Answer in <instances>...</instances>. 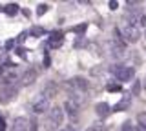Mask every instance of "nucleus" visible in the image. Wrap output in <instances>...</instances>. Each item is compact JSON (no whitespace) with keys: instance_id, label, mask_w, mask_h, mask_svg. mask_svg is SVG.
Returning a JSON list of instances; mask_svg holds the SVG:
<instances>
[{"instance_id":"obj_1","label":"nucleus","mask_w":146,"mask_h":131,"mask_svg":"<svg viewBox=\"0 0 146 131\" xmlns=\"http://www.w3.org/2000/svg\"><path fill=\"white\" fill-rule=\"evenodd\" d=\"M113 75H115L117 80H121V82H130L135 76V69L130 67V66H115L113 67Z\"/></svg>"},{"instance_id":"obj_2","label":"nucleus","mask_w":146,"mask_h":131,"mask_svg":"<svg viewBox=\"0 0 146 131\" xmlns=\"http://www.w3.org/2000/svg\"><path fill=\"white\" fill-rule=\"evenodd\" d=\"M122 38H124V42H139L141 38V31L137 26H130V24H124V28H122Z\"/></svg>"},{"instance_id":"obj_3","label":"nucleus","mask_w":146,"mask_h":131,"mask_svg":"<svg viewBox=\"0 0 146 131\" xmlns=\"http://www.w3.org/2000/svg\"><path fill=\"white\" fill-rule=\"evenodd\" d=\"M64 118H66V113H64L62 106H55L49 109V126H60Z\"/></svg>"},{"instance_id":"obj_4","label":"nucleus","mask_w":146,"mask_h":131,"mask_svg":"<svg viewBox=\"0 0 146 131\" xmlns=\"http://www.w3.org/2000/svg\"><path fill=\"white\" fill-rule=\"evenodd\" d=\"M49 109V100L44 97V95H40V97H36L33 102H31V111L35 113V115H40V113L48 111Z\"/></svg>"},{"instance_id":"obj_5","label":"nucleus","mask_w":146,"mask_h":131,"mask_svg":"<svg viewBox=\"0 0 146 131\" xmlns=\"http://www.w3.org/2000/svg\"><path fill=\"white\" fill-rule=\"evenodd\" d=\"M18 88L17 86H9V88H0V104H7L17 97Z\"/></svg>"},{"instance_id":"obj_6","label":"nucleus","mask_w":146,"mask_h":131,"mask_svg":"<svg viewBox=\"0 0 146 131\" xmlns=\"http://www.w3.org/2000/svg\"><path fill=\"white\" fill-rule=\"evenodd\" d=\"M64 42V33L62 31H53V33H49V37H48V47H58L60 44Z\"/></svg>"},{"instance_id":"obj_7","label":"nucleus","mask_w":146,"mask_h":131,"mask_svg":"<svg viewBox=\"0 0 146 131\" xmlns=\"http://www.w3.org/2000/svg\"><path fill=\"white\" fill-rule=\"evenodd\" d=\"M18 80L17 71H9V73H4L0 76V88H9V86H15V82Z\"/></svg>"},{"instance_id":"obj_8","label":"nucleus","mask_w":146,"mask_h":131,"mask_svg":"<svg viewBox=\"0 0 146 131\" xmlns=\"http://www.w3.org/2000/svg\"><path fill=\"white\" fill-rule=\"evenodd\" d=\"M70 86L75 88V89H79V91H86V89L90 88V82H88V78H84V76H73L70 80Z\"/></svg>"},{"instance_id":"obj_9","label":"nucleus","mask_w":146,"mask_h":131,"mask_svg":"<svg viewBox=\"0 0 146 131\" xmlns=\"http://www.w3.org/2000/svg\"><path fill=\"white\" fill-rule=\"evenodd\" d=\"M29 129V120L24 117H17L11 124V131H27Z\"/></svg>"},{"instance_id":"obj_10","label":"nucleus","mask_w":146,"mask_h":131,"mask_svg":"<svg viewBox=\"0 0 146 131\" xmlns=\"http://www.w3.org/2000/svg\"><path fill=\"white\" fill-rule=\"evenodd\" d=\"M95 113H97L100 118H106L110 113H111V106L108 102H99V104H95Z\"/></svg>"},{"instance_id":"obj_11","label":"nucleus","mask_w":146,"mask_h":131,"mask_svg":"<svg viewBox=\"0 0 146 131\" xmlns=\"http://www.w3.org/2000/svg\"><path fill=\"white\" fill-rule=\"evenodd\" d=\"M130 104H131V93L130 95H124V97L119 100L115 106H113V109L111 111H126L128 107H130Z\"/></svg>"},{"instance_id":"obj_12","label":"nucleus","mask_w":146,"mask_h":131,"mask_svg":"<svg viewBox=\"0 0 146 131\" xmlns=\"http://www.w3.org/2000/svg\"><path fill=\"white\" fill-rule=\"evenodd\" d=\"M62 109H64V113H68V115L73 118V117L79 115V104L71 102V100H66V102H64V106H62Z\"/></svg>"},{"instance_id":"obj_13","label":"nucleus","mask_w":146,"mask_h":131,"mask_svg":"<svg viewBox=\"0 0 146 131\" xmlns=\"http://www.w3.org/2000/svg\"><path fill=\"white\" fill-rule=\"evenodd\" d=\"M36 78V69H33V67H29V69L24 73V76H22V84H33Z\"/></svg>"},{"instance_id":"obj_14","label":"nucleus","mask_w":146,"mask_h":131,"mask_svg":"<svg viewBox=\"0 0 146 131\" xmlns=\"http://www.w3.org/2000/svg\"><path fill=\"white\" fill-rule=\"evenodd\" d=\"M2 11L6 13L7 16H15L18 11H20V6H18V4H7L6 7H2Z\"/></svg>"},{"instance_id":"obj_15","label":"nucleus","mask_w":146,"mask_h":131,"mask_svg":"<svg viewBox=\"0 0 146 131\" xmlns=\"http://www.w3.org/2000/svg\"><path fill=\"white\" fill-rule=\"evenodd\" d=\"M42 95H46V98H48V100H49L51 97H55V84L49 82V84L42 89Z\"/></svg>"},{"instance_id":"obj_16","label":"nucleus","mask_w":146,"mask_h":131,"mask_svg":"<svg viewBox=\"0 0 146 131\" xmlns=\"http://www.w3.org/2000/svg\"><path fill=\"white\" fill-rule=\"evenodd\" d=\"M44 33H46V31L42 28H31L29 29V35H31V37H42Z\"/></svg>"},{"instance_id":"obj_17","label":"nucleus","mask_w":146,"mask_h":131,"mask_svg":"<svg viewBox=\"0 0 146 131\" xmlns=\"http://www.w3.org/2000/svg\"><path fill=\"white\" fill-rule=\"evenodd\" d=\"M86 131H108V129H106L104 124H93V126H90Z\"/></svg>"},{"instance_id":"obj_18","label":"nucleus","mask_w":146,"mask_h":131,"mask_svg":"<svg viewBox=\"0 0 146 131\" xmlns=\"http://www.w3.org/2000/svg\"><path fill=\"white\" fill-rule=\"evenodd\" d=\"M141 88H143V86H141V82H139V80H135L133 86H131V97H133V95H139V93H141Z\"/></svg>"},{"instance_id":"obj_19","label":"nucleus","mask_w":146,"mask_h":131,"mask_svg":"<svg viewBox=\"0 0 146 131\" xmlns=\"http://www.w3.org/2000/svg\"><path fill=\"white\" fill-rule=\"evenodd\" d=\"M48 9H49V6H48V4H40V6L36 7V15H38V16H42V15H44V13L48 11Z\"/></svg>"},{"instance_id":"obj_20","label":"nucleus","mask_w":146,"mask_h":131,"mask_svg":"<svg viewBox=\"0 0 146 131\" xmlns=\"http://www.w3.org/2000/svg\"><path fill=\"white\" fill-rule=\"evenodd\" d=\"M121 131H135V128L131 126V122H130V120H126L124 124L121 126Z\"/></svg>"},{"instance_id":"obj_21","label":"nucleus","mask_w":146,"mask_h":131,"mask_svg":"<svg viewBox=\"0 0 146 131\" xmlns=\"http://www.w3.org/2000/svg\"><path fill=\"white\" fill-rule=\"evenodd\" d=\"M139 128L146 131V115H139Z\"/></svg>"},{"instance_id":"obj_22","label":"nucleus","mask_w":146,"mask_h":131,"mask_svg":"<svg viewBox=\"0 0 146 131\" xmlns=\"http://www.w3.org/2000/svg\"><path fill=\"white\" fill-rule=\"evenodd\" d=\"M86 28H88L86 24H80V26H77V28H73V31H75V33H79V35H82V33H84V29H86Z\"/></svg>"},{"instance_id":"obj_23","label":"nucleus","mask_w":146,"mask_h":131,"mask_svg":"<svg viewBox=\"0 0 146 131\" xmlns=\"http://www.w3.org/2000/svg\"><path fill=\"white\" fill-rule=\"evenodd\" d=\"M108 91H121V86L119 84H108Z\"/></svg>"},{"instance_id":"obj_24","label":"nucleus","mask_w":146,"mask_h":131,"mask_svg":"<svg viewBox=\"0 0 146 131\" xmlns=\"http://www.w3.org/2000/svg\"><path fill=\"white\" fill-rule=\"evenodd\" d=\"M0 131H6V118L0 115Z\"/></svg>"},{"instance_id":"obj_25","label":"nucleus","mask_w":146,"mask_h":131,"mask_svg":"<svg viewBox=\"0 0 146 131\" xmlns=\"http://www.w3.org/2000/svg\"><path fill=\"white\" fill-rule=\"evenodd\" d=\"M29 124H31V131H36V120H35V118H31V120H29Z\"/></svg>"},{"instance_id":"obj_26","label":"nucleus","mask_w":146,"mask_h":131,"mask_svg":"<svg viewBox=\"0 0 146 131\" xmlns=\"http://www.w3.org/2000/svg\"><path fill=\"white\" fill-rule=\"evenodd\" d=\"M117 7H119V4L115 0H111V2H110V9H117Z\"/></svg>"},{"instance_id":"obj_27","label":"nucleus","mask_w":146,"mask_h":131,"mask_svg":"<svg viewBox=\"0 0 146 131\" xmlns=\"http://www.w3.org/2000/svg\"><path fill=\"white\" fill-rule=\"evenodd\" d=\"M13 44H15V40H7V42H6V49H11Z\"/></svg>"},{"instance_id":"obj_28","label":"nucleus","mask_w":146,"mask_h":131,"mask_svg":"<svg viewBox=\"0 0 146 131\" xmlns=\"http://www.w3.org/2000/svg\"><path fill=\"white\" fill-rule=\"evenodd\" d=\"M139 22H141L143 26H146V15H141V20H139Z\"/></svg>"},{"instance_id":"obj_29","label":"nucleus","mask_w":146,"mask_h":131,"mask_svg":"<svg viewBox=\"0 0 146 131\" xmlns=\"http://www.w3.org/2000/svg\"><path fill=\"white\" fill-rule=\"evenodd\" d=\"M17 53H18L20 57H24V47H18V49H17Z\"/></svg>"},{"instance_id":"obj_30","label":"nucleus","mask_w":146,"mask_h":131,"mask_svg":"<svg viewBox=\"0 0 146 131\" xmlns=\"http://www.w3.org/2000/svg\"><path fill=\"white\" fill-rule=\"evenodd\" d=\"M24 38H26V33H20V37H18V42H22Z\"/></svg>"},{"instance_id":"obj_31","label":"nucleus","mask_w":146,"mask_h":131,"mask_svg":"<svg viewBox=\"0 0 146 131\" xmlns=\"http://www.w3.org/2000/svg\"><path fill=\"white\" fill-rule=\"evenodd\" d=\"M60 131H75V129H71V128H64V129H60Z\"/></svg>"},{"instance_id":"obj_32","label":"nucleus","mask_w":146,"mask_h":131,"mask_svg":"<svg viewBox=\"0 0 146 131\" xmlns=\"http://www.w3.org/2000/svg\"><path fill=\"white\" fill-rule=\"evenodd\" d=\"M143 88H144V89H146V76H144V84H143Z\"/></svg>"},{"instance_id":"obj_33","label":"nucleus","mask_w":146,"mask_h":131,"mask_svg":"<svg viewBox=\"0 0 146 131\" xmlns=\"http://www.w3.org/2000/svg\"><path fill=\"white\" fill-rule=\"evenodd\" d=\"M135 131H144V129H143V128H137V129H135Z\"/></svg>"}]
</instances>
